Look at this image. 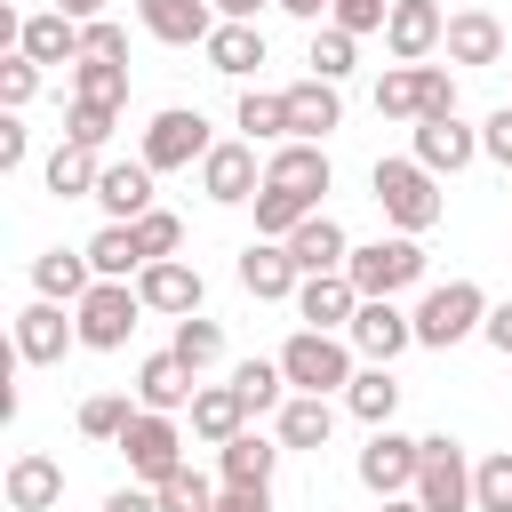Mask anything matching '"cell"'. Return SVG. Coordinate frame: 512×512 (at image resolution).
I'll use <instances>...</instances> for the list:
<instances>
[{"label":"cell","instance_id":"6da1fadb","mask_svg":"<svg viewBox=\"0 0 512 512\" xmlns=\"http://www.w3.org/2000/svg\"><path fill=\"white\" fill-rule=\"evenodd\" d=\"M368 192H376L384 224H392V232H416V240H424V232L448 216V200H440V176H432L416 152H408V160H376V168H368Z\"/></svg>","mask_w":512,"mask_h":512},{"label":"cell","instance_id":"7a4b0ae2","mask_svg":"<svg viewBox=\"0 0 512 512\" xmlns=\"http://www.w3.org/2000/svg\"><path fill=\"white\" fill-rule=\"evenodd\" d=\"M280 376H288V392H344L360 368H352V336H336V328H296L288 344H280Z\"/></svg>","mask_w":512,"mask_h":512},{"label":"cell","instance_id":"3957f363","mask_svg":"<svg viewBox=\"0 0 512 512\" xmlns=\"http://www.w3.org/2000/svg\"><path fill=\"white\" fill-rule=\"evenodd\" d=\"M424 240L416 232H384V240H360L352 256H344V272H352V288L360 296H400V288H416L424 280Z\"/></svg>","mask_w":512,"mask_h":512},{"label":"cell","instance_id":"277c9868","mask_svg":"<svg viewBox=\"0 0 512 512\" xmlns=\"http://www.w3.org/2000/svg\"><path fill=\"white\" fill-rule=\"evenodd\" d=\"M480 320H488V288H480V280H440V288H424V304H416V344H424V352H448V344L480 336Z\"/></svg>","mask_w":512,"mask_h":512},{"label":"cell","instance_id":"5b68a950","mask_svg":"<svg viewBox=\"0 0 512 512\" xmlns=\"http://www.w3.org/2000/svg\"><path fill=\"white\" fill-rule=\"evenodd\" d=\"M376 112H384V120H432V112H456V72H448V64H384V80H376Z\"/></svg>","mask_w":512,"mask_h":512},{"label":"cell","instance_id":"8992f818","mask_svg":"<svg viewBox=\"0 0 512 512\" xmlns=\"http://www.w3.org/2000/svg\"><path fill=\"white\" fill-rule=\"evenodd\" d=\"M72 320H80V352H120L144 320V296H136V280H96L72 304Z\"/></svg>","mask_w":512,"mask_h":512},{"label":"cell","instance_id":"52a82bcc","mask_svg":"<svg viewBox=\"0 0 512 512\" xmlns=\"http://www.w3.org/2000/svg\"><path fill=\"white\" fill-rule=\"evenodd\" d=\"M112 448L128 456V480H144V488H160L168 472H184V432H176V416H160V408H136Z\"/></svg>","mask_w":512,"mask_h":512},{"label":"cell","instance_id":"ba28073f","mask_svg":"<svg viewBox=\"0 0 512 512\" xmlns=\"http://www.w3.org/2000/svg\"><path fill=\"white\" fill-rule=\"evenodd\" d=\"M408 496L424 512H472V456H464V440L424 432V464H416V488Z\"/></svg>","mask_w":512,"mask_h":512},{"label":"cell","instance_id":"9c48e42d","mask_svg":"<svg viewBox=\"0 0 512 512\" xmlns=\"http://www.w3.org/2000/svg\"><path fill=\"white\" fill-rule=\"evenodd\" d=\"M208 144H216V136H208V120H200L192 104H168V112H152V120H144L136 160L168 176V168H200V160H208Z\"/></svg>","mask_w":512,"mask_h":512},{"label":"cell","instance_id":"30bf717a","mask_svg":"<svg viewBox=\"0 0 512 512\" xmlns=\"http://www.w3.org/2000/svg\"><path fill=\"white\" fill-rule=\"evenodd\" d=\"M416 464H424V440H408V432L376 424L352 472H360V488H368V496H408V488H416Z\"/></svg>","mask_w":512,"mask_h":512},{"label":"cell","instance_id":"8fae6325","mask_svg":"<svg viewBox=\"0 0 512 512\" xmlns=\"http://www.w3.org/2000/svg\"><path fill=\"white\" fill-rule=\"evenodd\" d=\"M72 344H80V320H72V304H56V296H32V304L16 312V360H32V368H56Z\"/></svg>","mask_w":512,"mask_h":512},{"label":"cell","instance_id":"7c38bea8","mask_svg":"<svg viewBox=\"0 0 512 512\" xmlns=\"http://www.w3.org/2000/svg\"><path fill=\"white\" fill-rule=\"evenodd\" d=\"M200 192H208L216 208H240V200H256V192H264L256 144H248V136H224V144H208V160H200Z\"/></svg>","mask_w":512,"mask_h":512},{"label":"cell","instance_id":"4fadbf2b","mask_svg":"<svg viewBox=\"0 0 512 512\" xmlns=\"http://www.w3.org/2000/svg\"><path fill=\"white\" fill-rule=\"evenodd\" d=\"M352 352L360 360H400L408 344H416V312H400L392 296H360V312H352Z\"/></svg>","mask_w":512,"mask_h":512},{"label":"cell","instance_id":"5bb4252c","mask_svg":"<svg viewBox=\"0 0 512 512\" xmlns=\"http://www.w3.org/2000/svg\"><path fill=\"white\" fill-rule=\"evenodd\" d=\"M440 40H448L440 0H392V16H384V56L392 64H432Z\"/></svg>","mask_w":512,"mask_h":512},{"label":"cell","instance_id":"9a60e30c","mask_svg":"<svg viewBox=\"0 0 512 512\" xmlns=\"http://www.w3.org/2000/svg\"><path fill=\"white\" fill-rule=\"evenodd\" d=\"M416 136H408V152L432 168V176H456V168H472L480 160V128H464L456 112H432V120H408Z\"/></svg>","mask_w":512,"mask_h":512},{"label":"cell","instance_id":"2e32d148","mask_svg":"<svg viewBox=\"0 0 512 512\" xmlns=\"http://www.w3.org/2000/svg\"><path fill=\"white\" fill-rule=\"evenodd\" d=\"M136 296H144V312H168V320H184V312H200L208 280H200V264H184V256H152V264L136 272Z\"/></svg>","mask_w":512,"mask_h":512},{"label":"cell","instance_id":"e0dca14e","mask_svg":"<svg viewBox=\"0 0 512 512\" xmlns=\"http://www.w3.org/2000/svg\"><path fill=\"white\" fill-rule=\"evenodd\" d=\"M240 288L256 296V304H296V288H304V264L288 256V240H248L240 248Z\"/></svg>","mask_w":512,"mask_h":512},{"label":"cell","instance_id":"ac0fdd59","mask_svg":"<svg viewBox=\"0 0 512 512\" xmlns=\"http://www.w3.org/2000/svg\"><path fill=\"white\" fill-rule=\"evenodd\" d=\"M136 24L168 48H200L224 16H216V0H136Z\"/></svg>","mask_w":512,"mask_h":512},{"label":"cell","instance_id":"d6986e66","mask_svg":"<svg viewBox=\"0 0 512 512\" xmlns=\"http://www.w3.org/2000/svg\"><path fill=\"white\" fill-rule=\"evenodd\" d=\"M264 184H280V192H304V200L320 208V192L336 184V168H328V152H320V144L288 136V144H272V160H264Z\"/></svg>","mask_w":512,"mask_h":512},{"label":"cell","instance_id":"ffe728a7","mask_svg":"<svg viewBox=\"0 0 512 512\" xmlns=\"http://www.w3.org/2000/svg\"><path fill=\"white\" fill-rule=\"evenodd\" d=\"M352 312H360V288H352V272H304V288H296V320L304 328H352Z\"/></svg>","mask_w":512,"mask_h":512},{"label":"cell","instance_id":"44dd1931","mask_svg":"<svg viewBox=\"0 0 512 512\" xmlns=\"http://www.w3.org/2000/svg\"><path fill=\"white\" fill-rule=\"evenodd\" d=\"M280 96H288V136L328 144V136L344 128V96H336V80H296V88H280Z\"/></svg>","mask_w":512,"mask_h":512},{"label":"cell","instance_id":"7402d4cb","mask_svg":"<svg viewBox=\"0 0 512 512\" xmlns=\"http://www.w3.org/2000/svg\"><path fill=\"white\" fill-rule=\"evenodd\" d=\"M152 176H160V168H144V160H104V176H96L104 224H136V216L152 208Z\"/></svg>","mask_w":512,"mask_h":512},{"label":"cell","instance_id":"603a6c76","mask_svg":"<svg viewBox=\"0 0 512 512\" xmlns=\"http://www.w3.org/2000/svg\"><path fill=\"white\" fill-rule=\"evenodd\" d=\"M184 416H192V440L224 448L232 432H248V416H256V408H248V392H240V384H200Z\"/></svg>","mask_w":512,"mask_h":512},{"label":"cell","instance_id":"cb8c5ba5","mask_svg":"<svg viewBox=\"0 0 512 512\" xmlns=\"http://www.w3.org/2000/svg\"><path fill=\"white\" fill-rule=\"evenodd\" d=\"M272 472H280V432L264 440V432H232L224 448H216V480L224 488H272Z\"/></svg>","mask_w":512,"mask_h":512},{"label":"cell","instance_id":"d4e9b609","mask_svg":"<svg viewBox=\"0 0 512 512\" xmlns=\"http://www.w3.org/2000/svg\"><path fill=\"white\" fill-rule=\"evenodd\" d=\"M440 48H448V64H504V16H488V8H456Z\"/></svg>","mask_w":512,"mask_h":512},{"label":"cell","instance_id":"484cf974","mask_svg":"<svg viewBox=\"0 0 512 512\" xmlns=\"http://www.w3.org/2000/svg\"><path fill=\"white\" fill-rule=\"evenodd\" d=\"M192 392H200V376H192L176 352H152V360L136 368V408H160V416H176V408H192Z\"/></svg>","mask_w":512,"mask_h":512},{"label":"cell","instance_id":"4316f807","mask_svg":"<svg viewBox=\"0 0 512 512\" xmlns=\"http://www.w3.org/2000/svg\"><path fill=\"white\" fill-rule=\"evenodd\" d=\"M288 256L304 264V272H344V256H352V240H344V224L328 216V208H312L296 232H288Z\"/></svg>","mask_w":512,"mask_h":512},{"label":"cell","instance_id":"83f0119b","mask_svg":"<svg viewBox=\"0 0 512 512\" xmlns=\"http://www.w3.org/2000/svg\"><path fill=\"white\" fill-rule=\"evenodd\" d=\"M88 288H96V264H88V248H48V256H32V296L80 304Z\"/></svg>","mask_w":512,"mask_h":512},{"label":"cell","instance_id":"f1b7e54d","mask_svg":"<svg viewBox=\"0 0 512 512\" xmlns=\"http://www.w3.org/2000/svg\"><path fill=\"white\" fill-rule=\"evenodd\" d=\"M56 496H64V464L40 456V448H24V456L8 464V512H48Z\"/></svg>","mask_w":512,"mask_h":512},{"label":"cell","instance_id":"f546056e","mask_svg":"<svg viewBox=\"0 0 512 512\" xmlns=\"http://www.w3.org/2000/svg\"><path fill=\"white\" fill-rule=\"evenodd\" d=\"M32 64H80V16H64V8H40V16H24V40H16Z\"/></svg>","mask_w":512,"mask_h":512},{"label":"cell","instance_id":"4dcf8cb0","mask_svg":"<svg viewBox=\"0 0 512 512\" xmlns=\"http://www.w3.org/2000/svg\"><path fill=\"white\" fill-rule=\"evenodd\" d=\"M200 56H208V72H224V80H248V72L264 64V32H256V24H232V16H224V24H216V32L200 40Z\"/></svg>","mask_w":512,"mask_h":512},{"label":"cell","instance_id":"1f68e13d","mask_svg":"<svg viewBox=\"0 0 512 512\" xmlns=\"http://www.w3.org/2000/svg\"><path fill=\"white\" fill-rule=\"evenodd\" d=\"M96 176H104V160H96L88 144H72V136H64V144L48 152V168H40V184H48L56 200H96Z\"/></svg>","mask_w":512,"mask_h":512},{"label":"cell","instance_id":"d6a6232c","mask_svg":"<svg viewBox=\"0 0 512 512\" xmlns=\"http://www.w3.org/2000/svg\"><path fill=\"white\" fill-rule=\"evenodd\" d=\"M328 432H336L328 392H288L280 400V448H328Z\"/></svg>","mask_w":512,"mask_h":512},{"label":"cell","instance_id":"836d02e7","mask_svg":"<svg viewBox=\"0 0 512 512\" xmlns=\"http://www.w3.org/2000/svg\"><path fill=\"white\" fill-rule=\"evenodd\" d=\"M344 408L376 432V424H392V408H400V384H392V360H368L352 384H344Z\"/></svg>","mask_w":512,"mask_h":512},{"label":"cell","instance_id":"e575fe53","mask_svg":"<svg viewBox=\"0 0 512 512\" xmlns=\"http://www.w3.org/2000/svg\"><path fill=\"white\" fill-rule=\"evenodd\" d=\"M232 128H240L248 144H288V96H272V88H240Z\"/></svg>","mask_w":512,"mask_h":512},{"label":"cell","instance_id":"d590c367","mask_svg":"<svg viewBox=\"0 0 512 512\" xmlns=\"http://www.w3.org/2000/svg\"><path fill=\"white\" fill-rule=\"evenodd\" d=\"M72 72V96L80 104H128V64H112V56H80V64H64Z\"/></svg>","mask_w":512,"mask_h":512},{"label":"cell","instance_id":"8d00e7d4","mask_svg":"<svg viewBox=\"0 0 512 512\" xmlns=\"http://www.w3.org/2000/svg\"><path fill=\"white\" fill-rule=\"evenodd\" d=\"M88 264H96V280H136V272H144L136 224H104V232L88 240Z\"/></svg>","mask_w":512,"mask_h":512},{"label":"cell","instance_id":"74e56055","mask_svg":"<svg viewBox=\"0 0 512 512\" xmlns=\"http://www.w3.org/2000/svg\"><path fill=\"white\" fill-rule=\"evenodd\" d=\"M168 352H176V360H184L192 376H208V368L224 360V328H216L208 312H184V320H176V344H168Z\"/></svg>","mask_w":512,"mask_h":512},{"label":"cell","instance_id":"f35d334b","mask_svg":"<svg viewBox=\"0 0 512 512\" xmlns=\"http://www.w3.org/2000/svg\"><path fill=\"white\" fill-rule=\"evenodd\" d=\"M304 216H312V200H304V192H280V184H264V192H256V240H288Z\"/></svg>","mask_w":512,"mask_h":512},{"label":"cell","instance_id":"ab89813d","mask_svg":"<svg viewBox=\"0 0 512 512\" xmlns=\"http://www.w3.org/2000/svg\"><path fill=\"white\" fill-rule=\"evenodd\" d=\"M128 416H136V400H128V392H88V400H80V416H72V424H80V432H88V440H104V448H112V440H120V432H128Z\"/></svg>","mask_w":512,"mask_h":512},{"label":"cell","instance_id":"60d3db41","mask_svg":"<svg viewBox=\"0 0 512 512\" xmlns=\"http://www.w3.org/2000/svg\"><path fill=\"white\" fill-rule=\"evenodd\" d=\"M352 48H360V40H352L344 24H312V56H304V64H312V80H336V88H344Z\"/></svg>","mask_w":512,"mask_h":512},{"label":"cell","instance_id":"b9f144b4","mask_svg":"<svg viewBox=\"0 0 512 512\" xmlns=\"http://www.w3.org/2000/svg\"><path fill=\"white\" fill-rule=\"evenodd\" d=\"M472 512H512V448L472 464Z\"/></svg>","mask_w":512,"mask_h":512},{"label":"cell","instance_id":"7bdbcfd3","mask_svg":"<svg viewBox=\"0 0 512 512\" xmlns=\"http://www.w3.org/2000/svg\"><path fill=\"white\" fill-rule=\"evenodd\" d=\"M232 384L248 392V408H256V416L288 400V376H280V360H240V368H232Z\"/></svg>","mask_w":512,"mask_h":512},{"label":"cell","instance_id":"ee69618b","mask_svg":"<svg viewBox=\"0 0 512 512\" xmlns=\"http://www.w3.org/2000/svg\"><path fill=\"white\" fill-rule=\"evenodd\" d=\"M40 72H48V64H32L24 48H8V56H0V104H8V112H24V104L40 96Z\"/></svg>","mask_w":512,"mask_h":512},{"label":"cell","instance_id":"f6af8a7d","mask_svg":"<svg viewBox=\"0 0 512 512\" xmlns=\"http://www.w3.org/2000/svg\"><path fill=\"white\" fill-rule=\"evenodd\" d=\"M160 512H216V480H200L192 464L160 480Z\"/></svg>","mask_w":512,"mask_h":512},{"label":"cell","instance_id":"bcb514c9","mask_svg":"<svg viewBox=\"0 0 512 512\" xmlns=\"http://www.w3.org/2000/svg\"><path fill=\"white\" fill-rule=\"evenodd\" d=\"M112 120H120L112 104H80V96H72V112H64V136H72V144H88V152H104V144H112Z\"/></svg>","mask_w":512,"mask_h":512},{"label":"cell","instance_id":"7dc6e473","mask_svg":"<svg viewBox=\"0 0 512 512\" xmlns=\"http://www.w3.org/2000/svg\"><path fill=\"white\" fill-rule=\"evenodd\" d=\"M136 248H144V264H152V256H176V248H184V216L144 208V216H136Z\"/></svg>","mask_w":512,"mask_h":512},{"label":"cell","instance_id":"c3c4849f","mask_svg":"<svg viewBox=\"0 0 512 512\" xmlns=\"http://www.w3.org/2000/svg\"><path fill=\"white\" fill-rule=\"evenodd\" d=\"M384 16H392V0H336V8H328V24H344L352 40H368V32H384Z\"/></svg>","mask_w":512,"mask_h":512},{"label":"cell","instance_id":"681fc988","mask_svg":"<svg viewBox=\"0 0 512 512\" xmlns=\"http://www.w3.org/2000/svg\"><path fill=\"white\" fill-rule=\"evenodd\" d=\"M80 56H112V64H128V32H120L112 16H88V24H80Z\"/></svg>","mask_w":512,"mask_h":512},{"label":"cell","instance_id":"f907efd6","mask_svg":"<svg viewBox=\"0 0 512 512\" xmlns=\"http://www.w3.org/2000/svg\"><path fill=\"white\" fill-rule=\"evenodd\" d=\"M24 160H32V128H24V112H8V120H0V168L16 176Z\"/></svg>","mask_w":512,"mask_h":512},{"label":"cell","instance_id":"816d5d0a","mask_svg":"<svg viewBox=\"0 0 512 512\" xmlns=\"http://www.w3.org/2000/svg\"><path fill=\"white\" fill-rule=\"evenodd\" d=\"M480 152H488L496 168H512V104H496V112H488V128H480Z\"/></svg>","mask_w":512,"mask_h":512},{"label":"cell","instance_id":"f5cc1de1","mask_svg":"<svg viewBox=\"0 0 512 512\" xmlns=\"http://www.w3.org/2000/svg\"><path fill=\"white\" fill-rule=\"evenodd\" d=\"M216 512H272V488H224L216 480Z\"/></svg>","mask_w":512,"mask_h":512},{"label":"cell","instance_id":"db71d44e","mask_svg":"<svg viewBox=\"0 0 512 512\" xmlns=\"http://www.w3.org/2000/svg\"><path fill=\"white\" fill-rule=\"evenodd\" d=\"M104 512H160V488L128 480V488H112V496H104Z\"/></svg>","mask_w":512,"mask_h":512},{"label":"cell","instance_id":"11a10c76","mask_svg":"<svg viewBox=\"0 0 512 512\" xmlns=\"http://www.w3.org/2000/svg\"><path fill=\"white\" fill-rule=\"evenodd\" d=\"M480 336H488V344H496V352L512 360V296H504V304H488V320H480Z\"/></svg>","mask_w":512,"mask_h":512},{"label":"cell","instance_id":"9f6ffc18","mask_svg":"<svg viewBox=\"0 0 512 512\" xmlns=\"http://www.w3.org/2000/svg\"><path fill=\"white\" fill-rule=\"evenodd\" d=\"M256 8H280V0H216V16H232V24H256Z\"/></svg>","mask_w":512,"mask_h":512},{"label":"cell","instance_id":"6f0895ef","mask_svg":"<svg viewBox=\"0 0 512 512\" xmlns=\"http://www.w3.org/2000/svg\"><path fill=\"white\" fill-rule=\"evenodd\" d=\"M280 8H288V16H296V24H320V16H328V8H336V0H280Z\"/></svg>","mask_w":512,"mask_h":512},{"label":"cell","instance_id":"680465c9","mask_svg":"<svg viewBox=\"0 0 512 512\" xmlns=\"http://www.w3.org/2000/svg\"><path fill=\"white\" fill-rule=\"evenodd\" d=\"M48 8H64V16H80V24H88V16H104V0H48Z\"/></svg>","mask_w":512,"mask_h":512},{"label":"cell","instance_id":"91938a15","mask_svg":"<svg viewBox=\"0 0 512 512\" xmlns=\"http://www.w3.org/2000/svg\"><path fill=\"white\" fill-rule=\"evenodd\" d=\"M376 512H424L416 496H376Z\"/></svg>","mask_w":512,"mask_h":512}]
</instances>
